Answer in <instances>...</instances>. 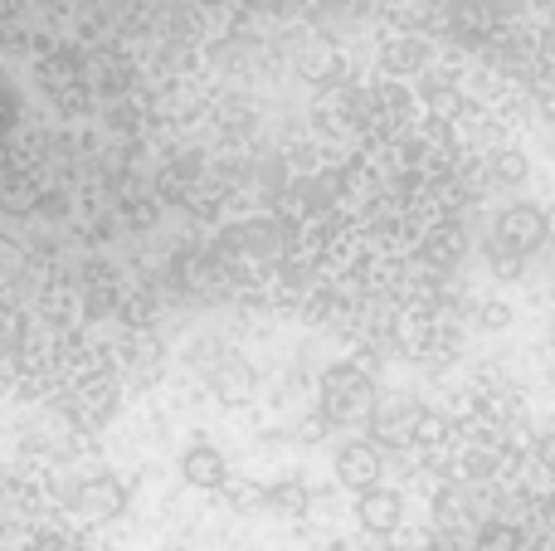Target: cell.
<instances>
[{
    "label": "cell",
    "instance_id": "obj_1",
    "mask_svg": "<svg viewBox=\"0 0 555 551\" xmlns=\"http://www.w3.org/2000/svg\"><path fill=\"white\" fill-rule=\"evenodd\" d=\"M326 415V425H365L375 410V386L371 376H365L361 367H351V361H341V367H332L322 376V406H317Z\"/></svg>",
    "mask_w": 555,
    "mask_h": 551
},
{
    "label": "cell",
    "instance_id": "obj_2",
    "mask_svg": "<svg viewBox=\"0 0 555 551\" xmlns=\"http://www.w3.org/2000/svg\"><path fill=\"white\" fill-rule=\"evenodd\" d=\"M546 234H551V220L541 205L512 201L507 210L492 220V249L507 254V259H527V254H537L541 244H546Z\"/></svg>",
    "mask_w": 555,
    "mask_h": 551
},
{
    "label": "cell",
    "instance_id": "obj_3",
    "mask_svg": "<svg viewBox=\"0 0 555 551\" xmlns=\"http://www.w3.org/2000/svg\"><path fill=\"white\" fill-rule=\"evenodd\" d=\"M74 513L83 517V523H113V517L127 513V503H132V488L122 484L117 474H88L74 484Z\"/></svg>",
    "mask_w": 555,
    "mask_h": 551
},
{
    "label": "cell",
    "instance_id": "obj_4",
    "mask_svg": "<svg viewBox=\"0 0 555 551\" xmlns=\"http://www.w3.org/2000/svg\"><path fill=\"white\" fill-rule=\"evenodd\" d=\"M420 420H424V406L420 400H404V396H390V400H380V406L371 410V445L375 449H404V445H414V430H420Z\"/></svg>",
    "mask_w": 555,
    "mask_h": 551
},
{
    "label": "cell",
    "instance_id": "obj_5",
    "mask_svg": "<svg viewBox=\"0 0 555 551\" xmlns=\"http://www.w3.org/2000/svg\"><path fill=\"white\" fill-rule=\"evenodd\" d=\"M336 484L351 488V494H365V488H375L385 478V449H375L371 439H346L341 449H336Z\"/></svg>",
    "mask_w": 555,
    "mask_h": 551
},
{
    "label": "cell",
    "instance_id": "obj_6",
    "mask_svg": "<svg viewBox=\"0 0 555 551\" xmlns=\"http://www.w3.org/2000/svg\"><path fill=\"white\" fill-rule=\"evenodd\" d=\"M356 523L371 537H395L404 527V494L400 488H385V484L356 494Z\"/></svg>",
    "mask_w": 555,
    "mask_h": 551
},
{
    "label": "cell",
    "instance_id": "obj_7",
    "mask_svg": "<svg viewBox=\"0 0 555 551\" xmlns=\"http://www.w3.org/2000/svg\"><path fill=\"white\" fill-rule=\"evenodd\" d=\"M230 474L234 469H230V459H224V449L205 445V439L181 454V478L191 488H201V494H220V488L230 484Z\"/></svg>",
    "mask_w": 555,
    "mask_h": 551
},
{
    "label": "cell",
    "instance_id": "obj_8",
    "mask_svg": "<svg viewBox=\"0 0 555 551\" xmlns=\"http://www.w3.org/2000/svg\"><path fill=\"white\" fill-rule=\"evenodd\" d=\"M263 508L278 517H307L312 513V488H307V478H297V474L273 478V484H263Z\"/></svg>",
    "mask_w": 555,
    "mask_h": 551
},
{
    "label": "cell",
    "instance_id": "obj_9",
    "mask_svg": "<svg viewBox=\"0 0 555 551\" xmlns=\"http://www.w3.org/2000/svg\"><path fill=\"white\" fill-rule=\"evenodd\" d=\"M473 551H527V537H521V527L512 523H482L478 537H473Z\"/></svg>",
    "mask_w": 555,
    "mask_h": 551
},
{
    "label": "cell",
    "instance_id": "obj_10",
    "mask_svg": "<svg viewBox=\"0 0 555 551\" xmlns=\"http://www.w3.org/2000/svg\"><path fill=\"white\" fill-rule=\"evenodd\" d=\"M215 390H220V400H249L254 396V371L244 367V361H230V367L215 376Z\"/></svg>",
    "mask_w": 555,
    "mask_h": 551
},
{
    "label": "cell",
    "instance_id": "obj_11",
    "mask_svg": "<svg viewBox=\"0 0 555 551\" xmlns=\"http://www.w3.org/2000/svg\"><path fill=\"white\" fill-rule=\"evenodd\" d=\"M420 64H424L420 39H390V44H385V68H390V74H414Z\"/></svg>",
    "mask_w": 555,
    "mask_h": 551
},
{
    "label": "cell",
    "instance_id": "obj_12",
    "mask_svg": "<svg viewBox=\"0 0 555 551\" xmlns=\"http://www.w3.org/2000/svg\"><path fill=\"white\" fill-rule=\"evenodd\" d=\"M220 494H230L234 513H254V508H263V484H244V478H234V474H230V484H224Z\"/></svg>",
    "mask_w": 555,
    "mask_h": 551
},
{
    "label": "cell",
    "instance_id": "obj_13",
    "mask_svg": "<svg viewBox=\"0 0 555 551\" xmlns=\"http://www.w3.org/2000/svg\"><path fill=\"white\" fill-rule=\"evenodd\" d=\"M492 171H498V181H502V185H517V181H527V156H517V152H498V156H492Z\"/></svg>",
    "mask_w": 555,
    "mask_h": 551
},
{
    "label": "cell",
    "instance_id": "obj_14",
    "mask_svg": "<svg viewBox=\"0 0 555 551\" xmlns=\"http://www.w3.org/2000/svg\"><path fill=\"white\" fill-rule=\"evenodd\" d=\"M439 439H449V420L443 415H429V410H424V420H420V430H414V445H439Z\"/></svg>",
    "mask_w": 555,
    "mask_h": 551
},
{
    "label": "cell",
    "instance_id": "obj_15",
    "mask_svg": "<svg viewBox=\"0 0 555 551\" xmlns=\"http://www.w3.org/2000/svg\"><path fill=\"white\" fill-rule=\"evenodd\" d=\"M326 435H332V425H326V415H322V410H312V415H302V425H297V439H302V445H322Z\"/></svg>",
    "mask_w": 555,
    "mask_h": 551
},
{
    "label": "cell",
    "instance_id": "obj_16",
    "mask_svg": "<svg viewBox=\"0 0 555 551\" xmlns=\"http://www.w3.org/2000/svg\"><path fill=\"white\" fill-rule=\"evenodd\" d=\"M531 454H537V464L546 469V474H555V430H541L537 445H531Z\"/></svg>",
    "mask_w": 555,
    "mask_h": 551
},
{
    "label": "cell",
    "instance_id": "obj_17",
    "mask_svg": "<svg viewBox=\"0 0 555 551\" xmlns=\"http://www.w3.org/2000/svg\"><path fill=\"white\" fill-rule=\"evenodd\" d=\"M478 322H482V328L498 332V328H507V322H512V308H507V303H482Z\"/></svg>",
    "mask_w": 555,
    "mask_h": 551
}]
</instances>
